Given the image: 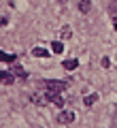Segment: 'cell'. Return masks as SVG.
I'll return each mask as SVG.
<instances>
[{
    "mask_svg": "<svg viewBox=\"0 0 117 128\" xmlns=\"http://www.w3.org/2000/svg\"><path fill=\"white\" fill-rule=\"evenodd\" d=\"M45 92H47V100H49V105H55V107H62L64 105V98L60 96V92H51V90H47V88H45Z\"/></svg>",
    "mask_w": 117,
    "mask_h": 128,
    "instance_id": "6da1fadb",
    "label": "cell"
},
{
    "mask_svg": "<svg viewBox=\"0 0 117 128\" xmlns=\"http://www.w3.org/2000/svg\"><path fill=\"white\" fill-rule=\"evenodd\" d=\"M45 88H47V90H51V92H64L68 88V81H47Z\"/></svg>",
    "mask_w": 117,
    "mask_h": 128,
    "instance_id": "7a4b0ae2",
    "label": "cell"
},
{
    "mask_svg": "<svg viewBox=\"0 0 117 128\" xmlns=\"http://www.w3.org/2000/svg\"><path fill=\"white\" fill-rule=\"evenodd\" d=\"M30 100L34 102V105H49V100H47V92H34V94L30 96Z\"/></svg>",
    "mask_w": 117,
    "mask_h": 128,
    "instance_id": "3957f363",
    "label": "cell"
},
{
    "mask_svg": "<svg viewBox=\"0 0 117 128\" xmlns=\"http://www.w3.org/2000/svg\"><path fill=\"white\" fill-rule=\"evenodd\" d=\"M58 122L60 124H72L75 122V113H72V111H60L58 113Z\"/></svg>",
    "mask_w": 117,
    "mask_h": 128,
    "instance_id": "277c9868",
    "label": "cell"
},
{
    "mask_svg": "<svg viewBox=\"0 0 117 128\" xmlns=\"http://www.w3.org/2000/svg\"><path fill=\"white\" fill-rule=\"evenodd\" d=\"M9 73L13 75V77H21V79H26V77H28V73L21 68V66H19L17 62H13V64H11V70H9Z\"/></svg>",
    "mask_w": 117,
    "mask_h": 128,
    "instance_id": "5b68a950",
    "label": "cell"
},
{
    "mask_svg": "<svg viewBox=\"0 0 117 128\" xmlns=\"http://www.w3.org/2000/svg\"><path fill=\"white\" fill-rule=\"evenodd\" d=\"M32 56H34V58H49V51L43 49V47H34V49H32Z\"/></svg>",
    "mask_w": 117,
    "mask_h": 128,
    "instance_id": "8992f818",
    "label": "cell"
},
{
    "mask_svg": "<svg viewBox=\"0 0 117 128\" xmlns=\"http://www.w3.org/2000/svg\"><path fill=\"white\" fill-rule=\"evenodd\" d=\"M62 66H64V68H68V70H75L77 66H79V60L70 58V60H66V62H62Z\"/></svg>",
    "mask_w": 117,
    "mask_h": 128,
    "instance_id": "52a82bcc",
    "label": "cell"
},
{
    "mask_svg": "<svg viewBox=\"0 0 117 128\" xmlns=\"http://www.w3.org/2000/svg\"><path fill=\"white\" fill-rule=\"evenodd\" d=\"M15 77L11 73H4V70H0V83H13Z\"/></svg>",
    "mask_w": 117,
    "mask_h": 128,
    "instance_id": "ba28073f",
    "label": "cell"
},
{
    "mask_svg": "<svg viewBox=\"0 0 117 128\" xmlns=\"http://www.w3.org/2000/svg\"><path fill=\"white\" fill-rule=\"evenodd\" d=\"M51 49H53V54H62L64 51V43L62 41H53L51 43Z\"/></svg>",
    "mask_w": 117,
    "mask_h": 128,
    "instance_id": "9c48e42d",
    "label": "cell"
},
{
    "mask_svg": "<svg viewBox=\"0 0 117 128\" xmlns=\"http://www.w3.org/2000/svg\"><path fill=\"white\" fill-rule=\"evenodd\" d=\"M0 60H2V62H9V64H13V62H15V56H11V54H4V51L0 49Z\"/></svg>",
    "mask_w": 117,
    "mask_h": 128,
    "instance_id": "30bf717a",
    "label": "cell"
},
{
    "mask_svg": "<svg viewBox=\"0 0 117 128\" xmlns=\"http://www.w3.org/2000/svg\"><path fill=\"white\" fill-rule=\"evenodd\" d=\"M98 98H100L98 94H90V96H85V100H83V102H85V107H92L96 100H98Z\"/></svg>",
    "mask_w": 117,
    "mask_h": 128,
    "instance_id": "8fae6325",
    "label": "cell"
},
{
    "mask_svg": "<svg viewBox=\"0 0 117 128\" xmlns=\"http://www.w3.org/2000/svg\"><path fill=\"white\" fill-rule=\"evenodd\" d=\"M79 9H81L83 13H87V11H90V0H81V4H79Z\"/></svg>",
    "mask_w": 117,
    "mask_h": 128,
    "instance_id": "7c38bea8",
    "label": "cell"
},
{
    "mask_svg": "<svg viewBox=\"0 0 117 128\" xmlns=\"http://www.w3.org/2000/svg\"><path fill=\"white\" fill-rule=\"evenodd\" d=\"M60 36H62V38H68V36H70V28L66 26V28H64L62 32H60Z\"/></svg>",
    "mask_w": 117,
    "mask_h": 128,
    "instance_id": "4fadbf2b",
    "label": "cell"
},
{
    "mask_svg": "<svg viewBox=\"0 0 117 128\" xmlns=\"http://www.w3.org/2000/svg\"><path fill=\"white\" fill-rule=\"evenodd\" d=\"M102 66H104V68H109V66H111V60H109V58H102Z\"/></svg>",
    "mask_w": 117,
    "mask_h": 128,
    "instance_id": "5bb4252c",
    "label": "cell"
},
{
    "mask_svg": "<svg viewBox=\"0 0 117 128\" xmlns=\"http://www.w3.org/2000/svg\"><path fill=\"white\" fill-rule=\"evenodd\" d=\"M113 30H115V32H117V17H115V19H113Z\"/></svg>",
    "mask_w": 117,
    "mask_h": 128,
    "instance_id": "9a60e30c",
    "label": "cell"
},
{
    "mask_svg": "<svg viewBox=\"0 0 117 128\" xmlns=\"http://www.w3.org/2000/svg\"><path fill=\"white\" fill-rule=\"evenodd\" d=\"M115 128H117V115H115Z\"/></svg>",
    "mask_w": 117,
    "mask_h": 128,
    "instance_id": "2e32d148",
    "label": "cell"
}]
</instances>
